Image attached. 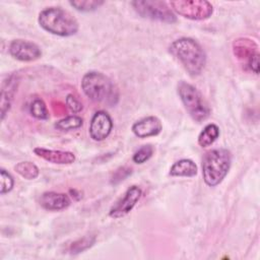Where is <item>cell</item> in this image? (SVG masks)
<instances>
[{
    "label": "cell",
    "mask_w": 260,
    "mask_h": 260,
    "mask_svg": "<svg viewBox=\"0 0 260 260\" xmlns=\"http://www.w3.org/2000/svg\"><path fill=\"white\" fill-rule=\"evenodd\" d=\"M170 52L191 76H198L206 65V54L201 45L192 38H180L170 45Z\"/></svg>",
    "instance_id": "obj_1"
},
{
    "label": "cell",
    "mask_w": 260,
    "mask_h": 260,
    "mask_svg": "<svg viewBox=\"0 0 260 260\" xmlns=\"http://www.w3.org/2000/svg\"><path fill=\"white\" fill-rule=\"evenodd\" d=\"M83 93L92 102L114 106L119 100V91L113 81L99 71L86 72L81 79Z\"/></svg>",
    "instance_id": "obj_2"
},
{
    "label": "cell",
    "mask_w": 260,
    "mask_h": 260,
    "mask_svg": "<svg viewBox=\"0 0 260 260\" xmlns=\"http://www.w3.org/2000/svg\"><path fill=\"white\" fill-rule=\"evenodd\" d=\"M38 21L43 29L58 37H71L79 29L77 19L61 7H48L42 10Z\"/></svg>",
    "instance_id": "obj_3"
},
{
    "label": "cell",
    "mask_w": 260,
    "mask_h": 260,
    "mask_svg": "<svg viewBox=\"0 0 260 260\" xmlns=\"http://www.w3.org/2000/svg\"><path fill=\"white\" fill-rule=\"evenodd\" d=\"M232 165V155L225 148L211 149L202 159V176L209 187L219 185L228 175Z\"/></svg>",
    "instance_id": "obj_4"
},
{
    "label": "cell",
    "mask_w": 260,
    "mask_h": 260,
    "mask_svg": "<svg viewBox=\"0 0 260 260\" xmlns=\"http://www.w3.org/2000/svg\"><path fill=\"white\" fill-rule=\"evenodd\" d=\"M178 94L190 117L197 123L205 121L211 113L202 93L191 83L184 80L178 84Z\"/></svg>",
    "instance_id": "obj_5"
},
{
    "label": "cell",
    "mask_w": 260,
    "mask_h": 260,
    "mask_svg": "<svg viewBox=\"0 0 260 260\" xmlns=\"http://www.w3.org/2000/svg\"><path fill=\"white\" fill-rule=\"evenodd\" d=\"M132 7L143 18L164 23H175L177 16L165 1L135 0L131 2Z\"/></svg>",
    "instance_id": "obj_6"
},
{
    "label": "cell",
    "mask_w": 260,
    "mask_h": 260,
    "mask_svg": "<svg viewBox=\"0 0 260 260\" xmlns=\"http://www.w3.org/2000/svg\"><path fill=\"white\" fill-rule=\"evenodd\" d=\"M170 6L177 14L191 20H205L213 13V6L205 0H176Z\"/></svg>",
    "instance_id": "obj_7"
},
{
    "label": "cell",
    "mask_w": 260,
    "mask_h": 260,
    "mask_svg": "<svg viewBox=\"0 0 260 260\" xmlns=\"http://www.w3.org/2000/svg\"><path fill=\"white\" fill-rule=\"evenodd\" d=\"M234 55L255 74L259 73V51L257 44L248 38H239L233 43Z\"/></svg>",
    "instance_id": "obj_8"
},
{
    "label": "cell",
    "mask_w": 260,
    "mask_h": 260,
    "mask_svg": "<svg viewBox=\"0 0 260 260\" xmlns=\"http://www.w3.org/2000/svg\"><path fill=\"white\" fill-rule=\"evenodd\" d=\"M142 196V190L137 185L129 187L124 195L110 208L109 216L118 219L127 215L138 203Z\"/></svg>",
    "instance_id": "obj_9"
},
{
    "label": "cell",
    "mask_w": 260,
    "mask_h": 260,
    "mask_svg": "<svg viewBox=\"0 0 260 260\" xmlns=\"http://www.w3.org/2000/svg\"><path fill=\"white\" fill-rule=\"evenodd\" d=\"M8 51L11 57L21 62L36 61L42 57V50L36 43L22 39L11 41Z\"/></svg>",
    "instance_id": "obj_10"
},
{
    "label": "cell",
    "mask_w": 260,
    "mask_h": 260,
    "mask_svg": "<svg viewBox=\"0 0 260 260\" xmlns=\"http://www.w3.org/2000/svg\"><path fill=\"white\" fill-rule=\"evenodd\" d=\"M113 120L106 111H98L91 117L89 123V136L94 141L105 140L112 132Z\"/></svg>",
    "instance_id": "obj_11"
},
{
    "label": "cell",
    "mask_w": 260,
    "mask_h": 260,
    "mask_svg": "<svg viewBox=\"0 0 260 260\" xmlns=\"http://www.w3.org/2000/svg\"><path fill=\"white\" fill-rule=\"evenodd\" d=\"M19 83V78L17 74H10L6 79L3 80L1 85V98H0V106H1V120H4L5 116L9 112L14 94L17 90Z\"/></svg>",
    "instance_id": "obj_12"
},
{
    "label": "cell",
    "mask_w": 260,
    "mask_h": 260,
    "mask_svg": "<svg viewBox=\"0 0 260 260\" xmlns=\"http://www.w3.org/2000/svg\"><path fill=\"white\" fill-rule=\"evenodd\" d=\"M131 130L139 138H146L158 135L162 130L161 121L155 116H147L136 121Z\"/></svg>",
    "instance_id": "obj_13"
},
{
    "label": "cell",
    "mask_w": 260,
    "mask_h": 260,
    "mask_svg": "<svg viewBox=\"0 0 260 260\" xmlns=\"http://www.w3.org/2000/svg\"><path fill=\"white\" fill-rule=\"evenodd\" d=\"M34 153L51 162L56 165H71L75 161V154L68 150H60V149H49L45 147H35Z\"/></svg>",
    "instance_id": "obj_14"
},
{
    "label": "cell",
    "mask_w": 260,
    "mask_h": 260,
    "mask_svg": "<svg viewBox=\"0 0 260 260\" xmlns=\"http://www.w3.org/2000/svg\"><path fill=\"white\" fill-rule=\"evenodd\" d=\"M71 199L68 194L48 191L41 195L40 205L49 211H60L70 206Z\"/></svg>",
    "instance_id": "obj_15"
},
{
    "label": "cell",
    "mask_w": 260,
    "mask_h": 260,
    "mask_svg": "<svg viewBox=\"0 0 260 260\" xmlns=\"http://www.w3.org/2000/svg\"><path fill=\"white\" fill-rule=\"evenodd\" d=\"M198 169L196 164L189 158H182L174 162L170 169L172 177H187L192 178L197 175Z\"/></svg>",
    "instance_id": "obj_16"
},
{
    "label": "cell",
    "mask_w": 260,
    "mask_h": 260,
    "mask_svg": "<svg viewBox=\"0 0 260 260\" xmlns=\"http://www.w3.org/2000/svg\"><path fill=\"white\" fill-rule=\"evenodd\" d=\"M219 127L214 123H209L199 133L197 142L201 147L210 146L216 141V139L219 137Z\"/></svg>",
    "instance_id": "obj_17"
},
{
    "label": "cell",
    "mask_w": 260,
    "mask_h": 260,
    "mask_svg": "<svg viewBox=\"0 0 260 260\" xmlns=\"http://www.w3.org/2000/svg\"><path fill=\"white\" fill-rule=\"evenodd\" d=\"M95 241H96V237L94 235L83 236L82 238H79V239L73 241L69 245L68 251L72 255H76V254L82 253V252L88 250L89 248H91L94 245Z\"/></svg>",
    "instance_id": "obj_18"
},
{
    "label": "cell",
    "mask_w": 260,
    "mask_h": 260,
    "mask_svg": "<svg viewBox=\"0 0 260 260\" xmlns=\"http://www.w3.org/2000/svg\"><path fill=\"white\" fill-rule=\"evenodd\" d=\"M14 171L26 180H35L40 175L38 166L31 161H20L14 166Z\"/></svg>",
    "instance_id": "obj_19"
},
{
    "label": "cell",
    "mask_w": 260,
    "mask_h": 260,
    "mask_svg": "<svg viewBox=\"0 0 260 260\" xmlns=\"http://www.w3.org/2000/svg\"><path fill=\"white\" fill-rule=\"evenodd\" d=\"M83 125V119L77 115L67 116L54 124V127L59 131H71L80 128Z\"/></svg>",
    "instance_id": "obj_20"
},
{
    "label": "cell",
    "mask_w": 260,
    "mask_h": 260,
    "mask_svg": "<svg viewBox=\"0 0 260 260\" xmlns=\"http://www.w3.org/2000/svg\"><path fill=\"white\" fill-rule=\"evenodd\" d=\"M30 115L38 120H48L50 117L47 105L42 99H35L29 106Z\"/></svg>",
    "instance_id": "obj_21"
},
{
    "label": "cell",
    "mask_w": 260,
    "mask_h": 260,
    "mask_svg": "<svg viewBox=\"0 0 260 260\" xmlns=\"http://www.w3.org/2000/svg\"><path fill=\"white\" fill-rule=\"evenodd\" d=\"M105 2L101 0H73L69 4L80 12H91L100 8Z\"/></svg>",
    "instance_id": "obj_22"
},
{
    "label": "cell",
    "mask_w": 260,
    "mask_h": 260,
    "mask_svg": "<svg viewBox=\"0 0 260 260\" xmlns=\"http://www.w3.org/2000/svg\"><path fill=\"white\" fill-rule=\"evenodd\" d=\"M153 146L150 144H145L139 147L133 154L132 160L137 165H142L146 162L153 154Z\"/></svg>",
    "instance_id": "obj_23"
},
{
    "label": "cell",
    "mask_w": 260,
    "mask_h": 260,
    "mask_svg": "<svg viewBox=\"0 0 260 260\" xmlns=\"http://www.w3.org/2000/svg\"><path fill=\"white\" fill-rule=\"evenodd\" d=\"M1 187H0V193L2 195L10 192L13 189L14 186V179L13 177L4 169H1Z\"/></svg>",
    "instance_id": "obj_24"
},
{
    "label": "cell",
    "mask_w": 260,
    "mask_h": 260,
    "mask_svg": "<svg viewBox=\"0 0 260 260\" xmlns=\"http://www.w3.org/2000/svg\"><path fill=\"white\" fill-rule=\"evenodd\" d=\"M131 174H132L131 168H129L127 166L120 167L113 173L110 182L112 185H117V184L121 183L122 181H124L125 179H127Z\"/></svg>",
    "instance_id": "obj_25"
},
{
    "label": "cell",
    "mask_w": 260,
    "mask_h": 260,
    "mask_svg": "<svg viewBox=\"0 0 260 260\" xmlns=\"http://www.w3.org/2000/svg\"><path fill=\"white\" fill-rule=\"evenodd\" d=\"M65 104H66V107L68 108V110L74 114L76 113H79L82 109H83V106H82V103L79 101V99L77 96H75L74 94L72 93H69L66 99H65Z\"/></svg>",
    "instance_id": "obj_26"
}]
</instances>
